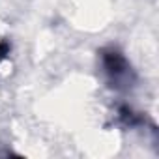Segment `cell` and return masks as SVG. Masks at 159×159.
<instances>
[{
    "mask_svg": "<svg viewBox=\"0 0 159 159\" xmlns=\"http://www.w3.org/2000/svg\"><path fill=\"white\" fill-rule=\"evenodd\" d=\"M101 64L105 69V75L109 79V83L114 88H125L131 86L133 83V69L124 56L122 51L116 47H107L101 51Z\"/></svg>",
    "mask_w": 159,
    "mask_h": 159,
    "instance_id": "1",
    "label": "cell"
},
{
    "mask_svg": "<svg viewBox=\"0 0 159 159\" xmlns=\"http://www.w3.org/2000/svg\"><path fill=\"white\" fill-rule=\"evenodd\" d=\"M10 51H11V45H10L6 39H0V62H2V60L10 54Z\"/></svg>",
    "mask_w": 159,
    "mask_h": 159,
    "instance_id": "2",
    "label": "cell"
}]
</instances>
